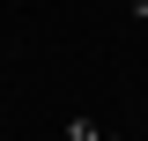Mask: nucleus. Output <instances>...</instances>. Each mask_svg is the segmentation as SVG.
<instances>
[{
    "mask_svg": "<svg viewBox=\"0 0 148 141\" xmlns=\"http://www.w3.org/2000/svg\"><path fill=\"white\" fill-rule=\"evenodd\" d=\"M67 141H104V126H96V119H74V126H67Z\"/></svg>",
    "mask_w": 148,
    "mask_h": 141,
    "instance_id": "obj_1",
    "label": "nucleus"
},
{
    "mask_svg": "<svg viewBox=\"0 0 148 141\" xmlns=\"http://www.w3.org/2000/svg\"><path fill=\"white\" fill-rule=\"evenodd\" d=\"M133 22H148V0H133Z\"/></svg>",
    "mask_w": 148,
    "mask_h": 141,
    "instance_id": "obj_2",
    "label": "nucleus"
}]
</instances>
